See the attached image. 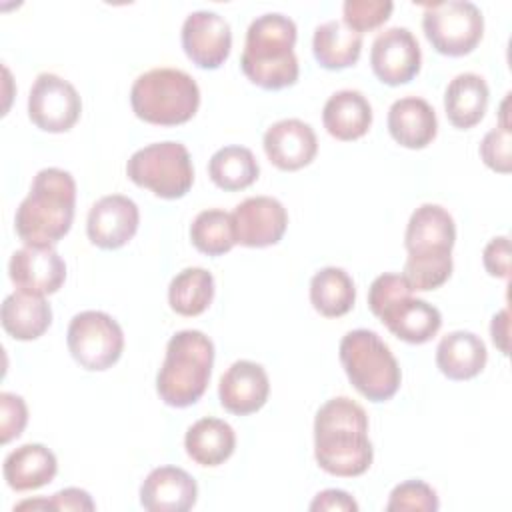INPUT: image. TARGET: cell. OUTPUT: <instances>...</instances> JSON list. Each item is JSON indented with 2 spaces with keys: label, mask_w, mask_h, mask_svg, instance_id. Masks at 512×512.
<instances>
[{
  "label": "cell",
  "mask_w": 512,
  "mask_h": 512,
  "mask_svg": "<svg viewBox=\"0 0 512 512\" xmlns=\"http://www.w3.org/2000/svg\"><path fill=\"white\" fill-rule=\"evenodd\" d=\"M422 28L438 54L466 56L484 36V16L474 2L444 0L424 6Z\"/></svg>",
  "instance_id": "cell-8"
},
{
  "label": "cell",
  "mask_w": 512,
  "mask_h": 512,
  "mask_svg": "<svg viewBox=\"0 0 512 512\" xmlns=\"http://www.w3.org/2000/svg\"><path fill=\"white\" fill-rule=\"evenodd\" d=\"M92 496L82 488H64L46 498V510H94Z\"/></svg>",
  "instance_id": "cell-40"
},
{
  "label": "cell",
  "mask_w": 512,
  "mask_h": 512,
  "mask_svg": "<svg viewBox=\"0 0 512 512\" xmlns=\"http://www.w3.org/2000/svg\"><path fill=\"white\" fill-rule=\"evenodd\" d=\"M314 458L340 478L364 474L374 458L366 410L352 398L338 396L322 404L314 418Z\"/></svg>",
  "instance_id": "cell-1"
},
{
  "label": "cell",
  "mask_w": 512,
  "mask_h": 512,
  "mask_svg": "<svg viewBox=\"0 0 512 512\" xmlns=\"http://www.w3.org/2000/svg\"><path fill=\"white\" fill-rule=\"evenodd\" d=\"M236 244L248 248H266L278 244L288 226V212L272 196H250L232 212Z\"/></svg>",
  "instance_id": "cell-13"
},
{
  "label": "cell",
  "mask_w": 512,
  "mask_h": 512,
  "mask_svg": "<svg viewBox=\"0 0 512 512\" xmlns=\"http://www.w3.org/2000/svg\"><path fill=\"white\" fill-rule=\"evenodd\" d=\"M76 182L62 168H42L14 216L18 238L30 246H54L74 220Z\"/></svg>",
  "instance_id": "cell-2"
},
{
  "label": "cell",
  "mask_w": 512,
  "mask_h": 512,
  "mask_svg": "<svg viewBox=\"0 0 512 512\" xmlns=\"http://www.w3.org/2000/svg\"><path fill=\"white\" fill-rule=\"evenodd\" d=\"M134 114L156 126H178L198 112L200 88L178 68H152L140 74L130 88Z\"/></svg>",
  "instance_id": "cell-5"
},
{
  "label": "cell",
  "mask_w": 512,
  "mask_h": 512,
  "mask_svg": "<svg viewBox=\"0 0 512 512\" xmlns=\"http://www.w3.org/2000/svg\"><path fill=\"white\" fill-rule=\"evenodd\" d=\"M180 38L186 56L202 70L220 68L230 56L232 30L216 12L196 10L188 14Z\"/></svg>",
  "instance_id": "cell-12"
},
{
  "label": "cell",
  "mask_w": 512,
  "mask_h": 512,
  "mask_svg": "<svg viewBox=\"0 0 512 512\" xmlns=\"http://www.w3.org/2000/svg\"><path fill=\"white\" fill-rule=\"evenodd\" d=\"M394 10L390 0H346L342 6V22L358 34L382 26Z\"/></svg>",
  "instance_id": "cell-36"
},
{
  "label": "cell",
  "mask_w": 512,
  "mask_h": 512,
  "mask_svg": "<svg viewBox=\"0 0 512 512\" xmlns=\"http://www.w3.org/2000/svg\"><path fill=\"white\" fill-rule=\"evenodd\" d=\"M128 178L148 188L154 196L176 200L188 194L194 182V168L188 148L182 142H154L136 150L126 164Z\"/></svg>",
  "instance_id": "cell-7"
},
{
  "label": "cell",
  "mask_w": 512,
  "mask_h": 512,
  "mask_svg": "<svg viewBox=\"0 0 512 512\" xmlns=\"http://www.w3.org/2000/svg\"><path fill=\"white\" fill-rule=\"evenodd\" d=\"M482 262L490 276L506 280L510 274V240H508V236L492 238L484 246Z\"/></svg>",
  "instance_id": "cell-38"
},
{
  "label": "cell",
  "mask_w": 512,
  "mask_h": 512,
  "mask_svg": "<svg viewBox=\"0 0 512 512\" xmlns=\"http://www.w3.org/2000/svg\"><path fill=\"white\" fill-rule=\"evenodd\" d=\"M312 52L316 62L326 70L350 68L360 58L362 34L348 28L342 20H328L316 26Z\"/></svg>",
  "instance_id": "cell-28"
},
{
  "label": "cell",
  "mask_w": 512,
  "mask_h": 512,
  "mask_svg": "<svg viewBox=\"0 0 512 512\" xmlns=\"http://www.w3.org/2000/svg\"><path fill=\"white\" fill-rule=\"evenodd\" d=\"M28 422V408L22 396L12 392L0 394V434L2 444L12 442L18 438Z\"/></svg>",
  "instance_id": "cell-37"
},
{
  "label": "cell",
  "mask_w": 512,
  "mask_h": 512,
  "mask_svg": "<svg viewBox=\"0 0 512 512\" xmlns=\"http://www.w3.org/2000/svg\"><path fill=\"white\" fill-rule=\"evenodd\" d=\"M488 360L486 344L468 330L446 334L436 348V366L450 380H470L478 376Z\"/></svg>",
  "instance_id": "cell-24"
},
{
  "label": "cell",
  "mask_w": 512,
  "mask_h": 512,
  "mask_svg": "<svg viewBox=\"0 0 512 512\" xmlns=\"http://www.w3.org/2000/svg\"><path fill=\"white\" fill-rule=\"evenodd\" d=\"M58 460L44 444H22L12 450L2 464L6 484L16 492L42 488L54 480Z\"/></svg>",
  "instance_id": "cell-22"
},
{
  "label": "cell",
  "mask_w": 512,
  "mask_h": 512,
  "mask_svg": "<svg viewBox=\"0 0 512 512\" xmlns=\"http://www.w3.org/2000/svg\"><path fill=\"white\" fill-rule=\"evenodd\" d=\"M338 356L350 384L366 400L386 402L398 392L402 382L398 360L376 332L350 330L340 340Z\"/></svg>",
  "instance_id": "cell-6"
},
{
  "label": "cell",
  "mask_w": 512,
  "mask_h": 512,
  "mask_svg": "<svg viewBox=\"0 0 512 512\" xmlns=\"http://www.w3.org/2000/svg\"><path fill=\"white\" fill-rule=\"evenodd\" d=\"M322 124L336 140H358L372 126V106L358 90H338L324 104Z\"/></svg>",
  "instance_id": "cell-23"
},
{
  "label": "cell",
  "mask_w": 512,
  "mask_h": 512,
  "mask_svg": "<svg viewBox=\"0 0 512 512\" xmlns=\"http://www.w3.org/2000/svg\"><path fill=\"white\" fill-rule=\"evenodd\" d=\"M310 302L326 318L348 314L356 302V288L350 274L336 266L318 270L310 280Z\"/></svg>",
  "instance_id": "cell-29"
},
{
  "label": "cell",
  "mask_w": 512,
  "mask_h": 512,
  "mask_svg": "<svg viewBox=\"0 0 512 512\" xmlns=\"http://www.w3.org/2000/svg\"><path fill=\"white\" fill-rule=\"evenodd\" d=\"M296 24L280 12H268L254 18L246 30V42L240 56L244 76L264 88L282 90L294 86L300 76L294 54Z\"/></svg>",
  "instance_id": "cell-3"
},
{
  "label": "cell",
  "mask_w": 512,
  "mask_h": 512,
  "mask_svg": "<svg viewBox=\"0 0 512 512\" xmlns=\"http://www.w3.org/2000/svg\"><path fill=\"white\" fill-rule=\"evenodd\" d=\"M82 100L76 88L52 72L36 76L28 94V118L44 132H68L80 118Z\"/></svg>",
  "instance_id": "cell-10"
},
{
  "label": "cell",
  "mask_w": 512,
  "mask_h": 512,
  "mask_svg": "<svg viewBox=\"0 0 512 512\" xmlns=\"http://www.w3.org/2000/svg\"><path fill=\"white\" fill-rule=\"evenodd\" d=\"M456 242V224L446 208L440 204L418 206L404 234V246L412 258H442L452 256Z\"/></svg>",
  "instance_id": "cell-16"
},
{
  "label": "cell",
  "mask_w": 512,
  "mask_h": 512,
  "mask_svg": "<svg viewBox=\"0 0 512 512\" xmlns=\"http://www.w3.org/2000/svg\"><path fill=\"white\" fill-rule=\"evenodd\" d=\"M452 256L442 258H406L404 278L412 290L428 292L440 288L452 274Z\"/></svg>",
  "instance_id": "cell-34"
},
{
  "label": "cell",
  "mask_w": 512,
  "mask_h": 512,
  "mask_svg": "<svg viewBox=\"0 0 512 512\" xmlns=\"http://www.w3.org/2000/svg\"><path fill=\"white\" fill-rule=\"evenodd\" d=\"M196 498V480L178 466L154 468L140 486V504L150 512H186Z\"/></svg>",
  "instance_id": "cell-20"
},
{
  "label": "cell",
  "mask_w": 512,
  "mask_h": 512,
  "mask_svg": "<svg viewBox=\"0 0 512 512\" xmlns=\"http://www.w3.org/2000/svg\"><path fill=\"white\" fill-rule=\"evenodd\" d=\"M8 276L20 292L50 296L62 288L66 280V264L54 246L26 244L12 254Z\"/></svg>",
  "instance_id": "cell-14"
},
{
  "label": "cell",
  "mask_w": 512,
  "mask_h": 512,
  "mask_svg": "<svg viewBox=\"0 0 512 512\" xmlns=\"http://www.w3.org/2000/svg\"><path fill=\"white\" fill-rule=\"evenodd\" d=\"M214 300V276L206 268L192 266L178 272L168 286V304L180 316H198Z\"/></svg>",
  "instance_id": "cell-31"
},
{
  "label": "cell",
  "mask_w": 512,
  "mask_h": 512,
  "mask_svg": "<svg viewBox=\"0 0 512 512\" xmlns=\"http://www.w3.org/2000/svg\"><path fill=\"white\" fill-rule=\"evenodd\" d=\"M490 334H492V342L500 348V352L508 354V310L506 308L494 314L490 324Z\"/></svg>",
  "instance_id": "cell-41"
},
{
  "label": "cell",
  "mask_w": 512,
  "mask_h": 512,
  "mask_svg": "<svg viewBox=\"0 0 512 512\" xmlns=\"http://www.w3.org/2000/svg\"><path fill=\"white\" fill-rule=\"evenodd\" d=\"M440 508L432 486L422 480H406L392 488L386 512H436Z\"/></svg>",
  "instance_id": "cell-35"
},
{
  "label": "cell",
  "mask_w": 512,
  "mask_h": 512,
  "mask_svg": "<svg viewBox=\"0 0 512 512\" xmlns=\"http://www.w3.org/2000/svg\"><path fill=\"white\" fill-rule=\"evenodd\" d=\"M2 328L14 340H36L40 338L52 324V308L44 300V296L12 292L4 298L0 310Z\"/></svg>",
  "instance_id": "cell-26"
},
{
  "label": "cell",
  "mask_w": 512,
  "mask_h": 512,
  "mask_svg": "<svg viewBox=\"0 0 512 512\" xmlns=\"http://www.w3.org/2000/svg\"><path fill=\"white\" fill-rule=\"evenodd\" d=\"M388 132L400 146L422 150L436 138V112L424 98H398L388 110Z\"/></svg>",
  "instance_id": "cell-21"
},
{
  "label": "cell",
  "mask_w": 512,
  "mask_h": 512,
  "mask_svg": "<svg viewBox=\"0 0 512 512\" xmlns=\"http://www.w3.org/2000/svg\"><path fill=\"white\" fill-rule=\"evenodd\" d=\"M268 160L284 172H294L308 166L318 152V140L310 124L298 118L274 122L262 140Z\"/></svg>",
  "instance_id": "cell-18"
},
{
  "label": "cell",
  "mask_w": 512,
  "mask_h": 512,
  "mask_svg": "<svg viewBox=\"0 0 512 512\" xmlns=\"http://www.w3.org/2000/svg\"><path fill=\"white\" fill-rule=\"evenodd\" d=\"M490 90L486 80L474 72H462L450 80L444 92L446 118L454 128L468 130L476 126L488 108Z\"/></svg>",
  "instance_id": "cell-25"
},
{
  "label": "cell",
  "mask_w": 512,
  "mask_h": 512,
  "mask_svg": "<svg viewBox=\"0 0 512 512\" xmlns=\"http://www.w3.org/2000/svg\"><path fill=\"white\" fill-rule=\"evenodd\" d=\"M508 96L500 104V124L486 132L480 142V158L482 162L500 174H508L512 170V156H510V122H508Z\"/></svg>",
  "instance_id": "cell-33"
},
{
  "label": "cell",
  "mask_w": 512,
  "mask_h": 512,
  "mask_svg": "<svg viewBox=\"0 0 512 512\" xmlns=\"http://www.w3.org/2000/svg\"><path fill=\"white\" fill-rule=\"evenodd\" d=\"M66 344L72 358L90 372L112 368L124 350V332L120 324L106 312H78L66 332Z\"/></svg>",
  "instance_id": "cell-9"
},
{
  "label": "cell",
  "mask_w": 512,
  "mask_h": 512,
  "mask_svg": "<svg viewBox=\"0 0 512 512\" xmlns=\"http://www.w3.org/2000/svg\"><path fill=\"white\" fill-rule=\"evenodd\" d=\"M184 448L196 464L210 468L220 466L236 448V432L228 422L206 416L186 430Z\"/></svg>",
  "instance_id": "cell-27"
},
{
  "label": "cell",
  "mask_w": 512,
  "mask_h": 512,
  "mask_svg": "<svg viewBox=\"0 0 512 512\" xmlns=\"http://www.w3.org/2000/svg\"><path fill=\"white\" fill-rule=\"evenodd\" d=\"M270 394L266 370L252 360H236L220 378L218 398L224 410L236 416L258 412Z\"/></svg>",
  "instance_id": "cell-19"
},
{
  "label": "cell",
  "mask_w": 512,
  "mask_h": 512,
  "mask_svg": "<svg viewBox=\"0 0 512 512\" xmlns=\"http://www.w3.org/2000/svg\"><path fill=\"white\" fill-rule=\"evenodd\" d=\"M190 240L194 248L206 256H222L236 244L232 214L220 208L202 210L190 224Z\"/></svg>",
  "instance_id": "cell-32"
},
{
  "label": "cell",
  "mask_w": 512,
  "mask_h": 512,
  "mask_svg": "<svg viewBox=\"0 0 512 512\" xmlns=\"http://www.w3.org/2000/svg\"><path fill=\"white\" fill-rule=\"evenodd\" d=\"M312 512H356L358 502L344 490L328 488L314 496L310 502Z\"/></svg>",
  "instance_id": "cell-39"
},
{
  "label": "cell",
  "mask_w": 512,
  "mask_h": 512,
  "mask_svg": "<svg viewBox=\"0 0 512 512\" xmlns=\"http://www.w3.org/2000/svg\"><path fill=\"white\" fill-rule=\"evenodd\" d=\"M376 318L400 340L408 344H424L436 336L442 326V314L426 300L414 298L412 290L388 300Z\"/></svg>",
  "instance_id": "cell-17"
},
{
  "label": "cell",
  "mask_w": 512,
  "mask_h": 512,
  "mask_svg": "<svg viewBox=\"0 0 512 512\" xmlns=\"http://www.w3.org/2000/svg\"><path fill=\"white\" fill-rule=\"evenodd\" d=\"M140 224V212L132 198L110 194L96 200L88 212V240L102 250H116L128 244Z\"/></svg>",
  "instance_id": "cell-15"
},
{
  "label": "cell",
  "mask_w": 512,
  "mask_h": 512,
  "mask_svg": "<svg viewBox=\"0 0 512 512\" xmlns=\"http://www.w3.org/2000/svg\"><path fill=\"white\" fill-rule=\"evenodd\" d=\"M420 64V44L408 28L392 26L374 38L370 50V66L382 84H408L420 72Z\"/></svg>",
  "instance_id": "cell-11"
},
{
  "label": "cell",
  "mask_w": 512,
  "mask_h": 512,
  "mask_svg": "<svg viewBox=\"0 0 512 512\" xmlns=\"http://www.w3.org/2000/svg\"><path fill=\"white\" fill-rule=\"evenodd\" d=\"M214 366V344L200 330H180L166 344L156 376L160 400L172 408L196 404L208 388Z\"/></svg>",
  "instance_id": "cell-4"
},
{
  "label": "cell",
  "mask_w": 512,
  "mask_h": 512,
  "mask_svg": "<svg viewBox=\"0 0 512 512\" xmlns=\"http://www.w3.org/2000/svg\"><path fill=\"white\" fill-rule=\"evenodd\" d=\"M208 174L218 188L236 192L252 186L258 180L260 166L250 148L224 146L212 154L208 162Z\"/></svg>",
  "instance_id": "cell-30"
}]
</instances>
